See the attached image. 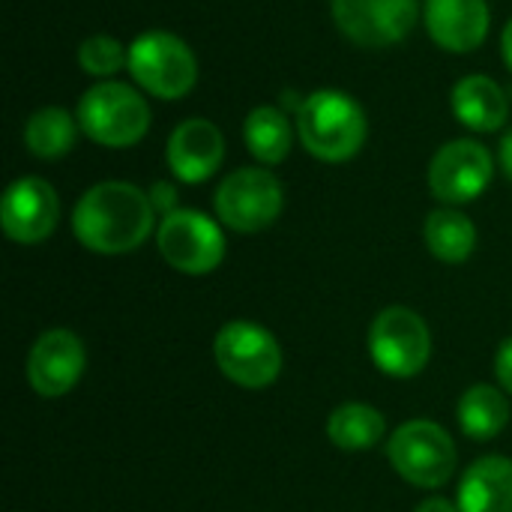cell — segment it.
Returning <instances> with one entry per match:
<instances>
[{"label":"cell","mask_w":512,"mask_h":512,"mask_svg":"<svg viewBox=\"0 0 512 512\" xmlns=\"http://www.w3.org/2000/svg\"><path fill=\"white\" fill-rule=\"evenodd\" d=\"M156 210L150 195L126 180H105L90 186L72 213L78 243L99 255H126L138 249L153 231Z\"/></svg>","instance_id":"obj_1"},{"label":"cell","mask_w":512,"mask_h":512,"mask_svg":"<svg viewBox=\"0 0 512 512\" xmlns=\"http://www.w3.org/2000/svg\"><path fill=\"white\" fill-rule=\"evenodd\" d=\"M297 135L321 162H348L366 144V114L345 90H315L297 108Z\"/></svg>","instance_id":"obj_2"},{"label":"cell","mask_w":512,"mask_h":512,"mask_svg":"<svg viewBox=\"0 0 512 512\" xmlns=\"http://www.w3.org/2000/svg\"><path fill=\"white\" fill-rule=\"evenodd\" d=\"M78 126L102 147H132L150 129V108L135 87L102 81L81 96Z\"/></svg>","instance_id":"obj_3"},{"label":"cell","mask_w":512,"mask_h":512,"mask_svg":"<svg viewBox=\"0 0 512 512\" xmlns=\"http://www.w3.org/2000/svg\"><path fill=\"white\" fill-rule=\"evenodd\" d=\"M390 465L417 489H441L456 474V444L450 432L432 420H411L399 426L387 444Z\"/></svg>","instance_id":"obj_4"},{"label":"cell","mask_w":512,"mask_h":512,"mask_svg":"<svg viewBox=\"0 0 512 512\" xmlns=\"http://www.w3.org/2000/svg\"><path fill=\"white\" fill-rule=\"evenodd\" d=\"M129 72L147 93L183 99L198 81V60L180 36L147 30L129 45Z\"/></svg>","instance_id":"obj_5"},{"label":"cell","mask_w":512,"mask_h":512,"mask_svg":"<svg viewBox=\"0 0 512 512\" xmlns=\"http://www.w3.org/2000/svg\"><path fill=\"white\" fill-rule=\"evenodd\" d=\"M213 357L222 375L246 390H264L282 372L279 342L252 321H228L213 339Z\"/></svg>","instance_id":"obj_6"},{"label":"cell","mask_w":512,"mask_h":512,"mask_svg":"<svg viewBox=\"0 0 512 512\" xmlns=\"http://www.w3.org/2000/svg\"><path fill=\"white\" fill-rule=\"evenodd\" d=\"M213 204L222 225L240 234H258L279 219L285 192L267 168H240L219 183Z\"/></svg>","instance_id":"obj_7"},{"label":"cell","mask_w":512,"mask_h":512,"mask_svg":"<svg viewBox=\"0 0 512 512\" xmlns=\"http://www.w3.org/2000/svg\"><path fill=\"white\" fill-rule=\"evenodd\" d=\"M369 351L384 375L414 378L426 369L432 357V333L417 312L405 306H390L372 321Z\"/></svg>","instance_id":"obj_8"},{"label":"cell","mask_w":512,"mask_h":512,"mask_svg":"<svg viewBox=\"0 0 512 512\" xmlns=\"http://www.w3.org/2000/svg\"><path fill=\"white\" fill-rule=\"evenodd\" d=\"M156 246L159 255L186 276H204L225 258V237L219 225L198 210H174L162 216Z\"/></svg>","instance_id":"obj_9"},{"label":"cell","mask_w":512,"mask_h":512,"mask_svg":"<svg viewBox=\"0 0 512 512\" xmlns=\"http://www.w3.org/2000/svg\"><path fill=\"white\" fill-rule=\"evenodd\" d=\"M492 153L471 138L444 144L429 162V189L444 204H468L492 183Z\"/></svg>","instance_id":"obj_10"},{"label":"cell","mask_w":512,"mask_h":512,"mask_svg":"<svg viewBox=\"0 0 512 512\" xmlns=\"http://www.w3.org/2000/svg\"><path fill=\"white\" fill-rule=\"evenodd\" d=\"M417 9V0H333L336 27L366 48H384L405 39L417 21Z\"/></svg>","instance_id":"obj_11"},{"label":"cell","mask_w":512,"mask_h":512,"mask_svg":"<svg viewBox=\"0 0 512 512\" xmlns=\"http://www.w3.org/2000/svg\"><path fill=\"white\" fill-rule=\"evenodd\" d=\"M60 216V201L51 183L39 177H21L15 180L0 201V225L3 234L15 243L33 246L42 243Z\"/></svg>","instance_id":"obj_12"},{"label":"cell","mask_w":512,"mask_h":512,"mask_svg":"<svg viewBox=\"0 0 512 512\" xmlns=\"http://www.w3.org/2000/svg\"><path fill=\"white\" fill-rule=\"evenodd\" d=\"M87 354L75 333L48 330L42 333L27 357V381L42 399L66 396L84 375Z\"/></svg>","instance_id":"obj_13"},{"label":"cell","mask_w":512,"mask_h":512,"mask_svg":"<svg viewBox=\"0 0 512 512\" xmlns=\"http://www.w3.org/2000/svg\"><path fill=\"white\" fill-rule=\"evenodd\" d=\"M165 156H168V168H171V174L177 180H183V183H204L222 165L225 138H222V132L210 120L192 117V120H183L171 132Z\"/></svg>","instance_id":"obj_14"},{"label":"cell","mask_w":512,"mask_h":512,"mask_svg":"<svg viewBox=\"0 0 512 512\" xmlns=\"http://www.w3.org/2000/svg\"><path fill=\"white\" fill-rule=\"evenodd\" d=\"M423 18L429 36L444 51L456 54L480 48L492 21L486 0H426Z\"/></svg>","instance_id":"obj_15"},{"label":"cell","mask_w":512,"mask_h":512,"mask_svg":"<svg viewBox=\"0 0 512 512\" xmlns=\"http://www.w3.org/2000/svg\"><path fill=\"white\" fill-rule=\"evenodd\" d=\"M459 512H512V462L504 456L477 459L459 483Z\"/></svg>","instance_id":"obj_16"},{"label":"cell","mask_w":512,"mask_h":512,"mask_svg":"<svg viewBox=\"0 0 512 512\" xmlns=\"http://www.w3.org/2000/svg\"><path fill=\"white\" fill-rule=\"evenodd\" d=\"M453 111L456 117L477 132H495L507 120V96L498 81L489 75H468L453 87Z\"/></svg>","instance_id":"obj_17"},{"label":"cell","mask_w":512,"mask_h":512,"mask_svg":"<svg viewBox=\"0 0 512 512\" xmlns=\"http://www.w3.org/2000/svg\"><path fill=\"white\" fill-rule=\"evenodd\" d=\"M423 237H426V246L429 252L444 261V264H462L474 255V246H477V228L474 222L453 210V207H441V210H432L426 216V225H423Z\"/></svg>","instance_id":"obj_18"},{"label":"cell","mask_w":512,"mask_h":512,"mask_svg":"<svg viewBox=\"0 0 512 512\" xmlns=\"http://www.w3.org/2000/svg\"><path fill=\"white\" fill-rule=\"evenodd\" d=\"M384 432H387L384 414L372 405H363V402L339 405L327 420V438L339 450H348V453L378 447V441H384Z\"/></svg>","instance_id":"obj_19"},{"label":"cell","mask_w":512,"mask_h":512,"mask_svg":"<svg viewBox=\"0 0 512 512\" xmlns=\"http://www.w3.org/2000/svg\"><path fill=\"white\" fill-rule=\"evenodd\" d=\"M243 138L249 153L261 165H279L291 153V123L276 105H258L243 123Z\"/></svg>","instance_id":"obj_20"},{"label":"cell","mask_w":512,"mask_h":512,"mask_svg":"<svg viewBox=\"0 0 512 512\" xmlns=\"http://www.w3.org/2000/svg\"><path fill=\"white\" fill-rule=\"evenodd\" d=\"M459 426L468 438L474 441H492L510 420V405L498 387L489 384H474L468 393L459 399Z\"/></svg>","instance_id":"obj_21"},{"label":"cell","mask_w":512,"mask_h":512,"mask_svg":"<svg viewBox=\"0 0 512 512\" xmlns=\"http://www.w3.org/2000/svg\"><path fill=\"white\" fill-rule=\"evenodd\" d=\"M78 126L66 108L48 105L27 117L24 123V144L39 159H60L75 147Z\"/></svg>","instance_id":"obj_22"},{"label":"cell","mask_w":512,"mask_h":512,"mask_svg":"<svg viewBox=\"0 0 512 512\" xmlns=\"http://www.w3.org/2000/svg\"><path fill=\"white\" fill-rule=\"evenodd\" d=\"M78 63L87 75L96 78H108L114 72L123 69V63H129V54L123 51V45L114 36H87L78 48Z\"/></svg>","instance_id":"obj_23"},{"label":"cell","mask_w":512,"mask_h":512,"mask_svg":"<svg viewBox=\"0 0 512 512\" xmlns=\"http://www.w3.org/2000/svg\"><path fill=\"white\" fill-rule=\"evenodd\" d=\"M150 195V204H153V210L156 213H174L177 210V192H174V186H168V183H153V189L147 192Z\"/></svg>","instance_id":"obj_24"},{"label":"cell","mask_w":512,"mask_h":512,"mask_svg":"<svg viewBox=\"0 0 512 512\" xmlns=\"http://www.w3.org/2000/svg\"><path fill=\"white\" fill-rule=\"evenodd\" d=\"M495 375H498L501 387L512 396V339L501 342V348L495 354Z\"/></svg>","instance_id":"obj_25"},{"label":"cell","mask_w":512,"mask_h":512,"mask_svg":"<svg viewBox=\"0 0 512 512\" xmlns=\"http://www.w3.org/2000/svg\"><path fill=\"white\" fill-rule=\"evenodd\" d=\"M417 512H459V504H453L447 498H429L417 507Z\"/></svg>","instance_id":"obj_26"},{"label":"cell","mask_w":512,"mask_h":512,"mask_svg":"<svg viewBox=\"0 0 512 512\" xmlns=\"http://www.w3.org/2000/svg\"><path fill=\"white\" fill-rule=\"evenodd\" d=\"M501 165H504L507 177L512 180V129L504 135V141H501Z\"/></svg>","instance_id":"obj_27"},{"label":"cell","mask_w":512,"mask_h":512,"mask_svg":"<svg viewBox=\"0 0 512 512\" xmlns=\"http://www.w3.org/2000/svg\"><path fill=\"white\" fill-rule=\"evenodd\" d=\"M501 54H504L507 66H510V69H512V18H510V21H507L504 33H501Z\"/></svg>","instance_id":"obj_28"}]
</instances>
